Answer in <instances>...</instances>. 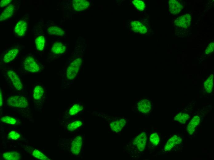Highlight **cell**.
<instances>
[{
    "label": "cell",
    "instance_id": "27",
    "mask_svg": "<svg viewBox=\"0 0 214 160\" xmlns=\"http://www.w3.org/2000/svg\"><path fill=\"white\" fill-rule=\"evenodd\" d=\"M160 140V135L157 132L152 133L149 138V142L153 146H157L159 143Z\"/></svg>",
    "mask_w": 214,
    "mask_h": 160
},
{
    "label": "cell",
    "instance_id": "33",
    "mask_svg": "<svg viewBox=\"0 0 214 160\" xmlns=\"http://www.w3.org/2000/svg\"><path fill=\"white\" fill-rule=\"evenodd\" d=\"M11 0H1L0 3V6L1 8H3L6 6H7L10 3L12 2Z\"/></svg>",
    "mask_w": 214,
    "mask_h": 160
},
{
    "label": "cell",
    "instance_id": "17",
    "mask_svg": "<svg viewBox=\"0 0 214 160\" xmlns=\"http://www.w3.org/2000/svg\"><path fill=\"white\" fill-rule=\"evenodd\" d=\"M200 121V118L199 116L196 115L193 117L187 127L186 130L188 133L190 135L193 134Z\"/></svg>",
    "mask_w": 214,
    "mask_h": 160
},
{
    "label": "cell",
    "instance_id": "29",
    "mask_svg": "<svg viewBox=\"0 0 214 160\" xmlns=\"http://www.w3.org/2000/svg\"><path fill=\"white\" fill-rule=\"evenodd\" d=\"M32 155L35 158L41 160H50V159L45 155L37 149H34L32 152Z\"/></svg>",
    "mask_w": 214,
    "mask_h": 160
},
{
    "label": "cell",
    "instance_id": "5",
    "mask_svg": "<svg viewBox=\"0 0 214 160\" xmlns=\"http://www.w3.org/2000/svg\"><path fill=\"white\" fill-rule=\"evenodd\" d=\"M7 104L11 106L21 108H26L29 105L27 98L20 95H13L9 96L7 99Z\"/></svg>",
    "mask_w": 214,
    "mask_h": 160
},
{
    "label": "cell",
    "instance_id": "19",
    "mask_svg": "<svg viewBox=\"0 0 214 160\" xmlns=\"http://www.w3.org/2000/svg\"><path fill=\"white\" fill-rule=\"evenodd\" d=\"M89 6V2L85 0H74L72 1V6L76 11H82L87 9Z\"/></svg>",
    "mask_w": 214,
    "mask_h": 160
},
{
    "label": "cell",
    "instance_id": "31",
    "mask_svg": "<svg viewBox=\"0 0 214 160\" xmlns=\"http://www.w3.org/2000/svg\"><path fill=\"white\" fill-rule=\"evenodd\" d=\"M7 137L10 139L17 140L20 138V134L15 131H11L8 133Z\"/></svg>",
    "mask_w": 214,
    "mask_h": 160
},
{
    "label": "cell",
    "instance_id": "14",
    "mask_svg": "<svg viewBox=\"0 0 214 160\" xmlns=\"http://www.w3.org/2000/svg\"><path fill=\"white\" fill-rule=\"evenodd\" d=\"M19 51L17 46L12 47L8 49L2 57V61L5 63L9 62L13 60L17 56Z\"/></svg>",
    "mask_w": 214,
    "mask_h": 160
},
{
    "label": "cell",
    "instance_id": "9",
    "mask_svg": "<svg viewBox=\"0 0 214 160\" xmlns=\"http://www.w3.org/2000/svg\"><path fill=\"white\" fill-rule=\"evenodd\" d=\"M23 67L25 70L31 73L37 72L40 69L38 62L33 57L30 56L26 57L24 59Z\"/></svg>",
    "mask_w": 214,
    "mask_h": 160
},
{
    "label": "cell",
    "instance_id": "7",
    "mask_svg": "<svg viewBox=\"0 0 214 160\" xmlns=\"http://www.w3.org/2000/svg\"><path fill=\"white\" fill-rule=\"evenodd\" d=\"M113 119L109 123L110 129L113 133H119L126 126L127 120L123 117L116 118Z\"/></svg>",
    "mask_w": 214,
    "mask_h": 160
},
{
    "label": "cell",
    "instance_id": "18",
    "mask_svg": "<svg viewBox=\"0 0 214 160\" xmlns=\"http://www.w3.org/2000/svg\"><path fill=\"white\" fill-rule=\"evenodd\" d=\"M66 50V46L62 43L57 42L53 44L51 49V53L54 55L63 54Z\"/></svg>",
    "mask_w": 214,
    "mask_h": 160
},
{
    "label": "cell",
    "instance_id": "15",
    "mask_svg": "<svg viewBox=\"0 0 214 160\" xmlns=\"http://www.w3.org/2000/svg\"><path fill=\"white\" fill-rule=\"evenodd\" d=\"M7 74L11 80L14 88L18 90H21L23 85L20 77L14 71L9 70L7 72Z\"/></svg>",
    "mask_w": 214,
    "mask_h": 160
},
{
    "label": "cell",
    "instance_id": "30",
    "mask_svg": "<svg viewBox=\"0 0 214 160\" xmlns=\"http://www.w3.org/2000/svg\"><path fill=\"white\" fill-rule=\"evenodd\" d=\"M0 120L3 122L12 125H16L17 122V120L14 118L9 116L2 117Z\"/></svg>",
    "mask_w": 214,
    "mask_h": 160
},
{
    "label": "cell",
    "instance_id": "21",
    "mask_svg": "<svg viewBox=\"0 0 214 160\" xmlns=\"http://www.w3.org/2000/svg\"><path fill=\"white\" fill-rule=\"evenodd\" d=\"M46 33L51 35L63 36L65 32L63 29L57 26H48L46 30Z\"/></svg>",
    "mask_w": 214,
    "mask_h": 160
},
{
    "label": "cell",
    "instance_id": "16",
    "mask_svg": "<svg viewBox=\"0 0 214 160\" xmlns=\"http://www.w3.org/2000/svg\"><path fill=\"white\" fill-rule=\"evenodd\" d=\"M182 140L181 136L177 134L171 137L167 142L164 150L165 151H169L173 149L176 146L180 144Z\"/></svg>",
    "mask_w": 214,
    "mask_h": 160
},
{
    "label": "cell",
    "instance_id": "3",
    "mask_svg": "<svg viewBox=\"0 0 214 160\" xmlns=\"http://www.w3.org/2000/svg\"><path fill=\"white\" fill-rule=\"evenodd\" d=\"M153 108V104L150 99L143 98L136 102L133 110L139 114L147 116L151 112Z\"/></svg>",
    "mask_w": 214,
    "mask_h": 160
},
{
    "label": "cell",
    "instance_id": "26",
    "mask_svg": "<svg viewBox=\"0 0 214 160\" xmlns=\"http://www.w3.org/2000/svg\"><path fill=\"white\" fill-rule=\"evenodd\" d=\"M190 117V115L188 113L180 112L175 117L174 120L181 124H185Z\"/></svg>",
    "mask_w": 214,
    "mask_h": 160
},
{
    "label": "cell",
    "instance_id": "20",
    "mask_svg": "<svg viewBox=\"0 0 214 160\" xmlns=\"http://www.w3.org/2000/svg\"><path fill=\"white\" fill-rule=\"evenodd\" d=\"M168 3L169 11L173 14L179 13L182 9V6L177 1L170 0Z\"/></svg>",
    "mask_w": 214,
    "mask_h": 160
},
{
    "label": "cell",
    "instance_id": "25",
    "mask_svg": "<svg viewBox=\"0 0 214 160\" xmlns=\"http://www.w3.org/2000/svg\"><path fill=\"white\" fill-rule=\"evenodd\" d=\"M45 90L42 86L37 85L34 88L33 91V97L35 100L41 99L44 95Z\"/></svg>",
    "mask_w": 214,
    "mask_h": 160
},
{
    "label": "cell",
    "instance_id": "4",
    "mask_svg": "<svg viewBox=\"0 0 214 160\" xmlns=\"http://www.w3.org/2000/svg\"><path fill=\"white\" fill-rule=\"evenodd\" d=\"M29 18V14H25L16 24L14 29V34L15 36L21 38L25 36L28 28Z\"/></svg>",
    "mask_w": 214,
    "mask_h": 160
},
{
    "label": "cell",
    "instance_id": "10",
    "mask_svg": "<svg viewBox=\"0 0 214 160\" xmlns=\"http://www.w3.org/2000/svg\"><path fill=\"white\" fill-rule=\"evenodd\" d=\"M147 140V133L145 132L141 133L133 139V148L140 151H143L145 148Z\"/></svg>",
    "mask_w": 214,
    "mask_h": 160
},
{
    "label": "cell",
    "instance_id": "12",
    "mask_svg": "<svg viewBox=\"0 0 214 160\" xmlns=\"http://www.w3.org/2000/svg\"><path fill=\"white\" fill-rule=\"evenodd\" d=\"M85 108L84 104L78 102L72 104L68 111V115L69 118L77 117L84 112Z\"/></svg>",
    "mask_w": 214,
    "mask_h": 160
},
{
    "label": "cell",
    "instance_id": "28",
    "mask_svg": "<svg viewBox=\"0 0 214 160\" xmlns=\"http://www.w3.org/2000/svg\"><path fill=\"white\" fill-rule=\"evenodd\" d=\"M132 4L135 7L140 11H144L146 5L145 2L141 0H134L132 1Z\"/></svg>",
    "mask_w": 214,
    "mask_h": 160
},
{
    "label": "cell",
    "instance_id": "8",
    "mask_svg": "<svg viewBox=\"0 0 214 160\" xmlns=\"http://www.w3.org/2000/svg\"><path fill=\"white\" fill-rule=\"evenodd\" d=\"M128 29L132 33L141 34H146L148 28L143 22L138 20L130 21L128 24Z\"/></svg>",
    "mask_w": 214,
    "mask_h": 160
},
{
    "label": "cell",
    "instance_id": "11",
    "mask_svg": "<svg viewBox=\"0 0 214 160\" xmlns=\"http://www.w3.org/2000/svg\"><path fill=\"white\" fill-rule=\"evenodd\" d=\"M71 118L72 119L67 124L66 128L69 132H75L76 133L83 126L84 118L82 117H77Z\"/></svg>",
    "mask_w": 214,
    "mask_h": 160
},
{
    "label": "cell",
    "instance_id": "23",
    "mask_svg": "<svg viewBox=\"0 0 214 160\" xmlns=\"http://www.w3.org/2000/svg\"><path fill=\"white\" fill-rule=\"evenodd\" d=\"M2 157L6 160H18L21 158V154L18 152H7L2 154Z\"/></svg>",
    "mask_w": 214,
    "mask_h": 160
},
{
    "label": "cell",
    "instance_id": "1",
    "mask_svg": "<svg viewBox=\"0 0 214 160\" xmlns=\"http://www.w3.org/2000/svg\"><path fill=\"white\" fill-rule=\"evenodd\" d=\"M82 62L81 57H77L68 66L64 75V86H70L79 77Z\"/></svg>",
    "mask_w": 214,
    "mask_h": 160
},
{
    "label": "cell",
    "instance_id": "32",
    "mask_svg": "<svg viewBox=\"0 0 214 160\" xmlns=\"http://www.w3.org/2000/svg\"><path fill=\"white\" fill-rule=\"evenodd\" d=\"M214 42L210 43L207 46L205 50L204 54L205 55L209 54L214 50Z\"/></svg>",
    "mask_w": 214,
    "mask_h": 160
},
{
    "label": "cell",
    "instance_id": "6",
    "mask_svg": "<svg viewBox=\"0 0 214 160\" xmlns=\"http://www.w3.org/2000/svg\"><path fill=\"white\" fill-rule=\"evenodd\" d=\"M20 4L19 1H13L6 7L0 14V21H6L12 17L18 10Z\"/></svg>",
    "mask_w": 214,
    "mask_h": 160
},
{
    "label": "cell",
    "instance_id": "13",
    "mask_svg": "<svg viewBox=\"0 0 214 160\" xmlns=\"http://www.w3.org/2000/svg\"><path fill=\"white\" fill-rule=\"evenodd\" d=\"M192 20L190 14L183 15L177 18L174 21L175 24L177 26L184 28H187L190 26Z\"/></svg>",
    "mask_w": 214,
    "mask_h": 160
},
{
    "label": "cell",
    "instance_id": "2",
    "mask_svg": "<svg viewBox=\"0 0 214 160\" xmlns=\"http://www.w3.org/2000/svg\"><path fill=\"white\" fill-rule=\"evenodd\" d=\"M85 141L84 134L75 133L69 143V151L73 157L83 156Z\"/></svg>",
    "mask_w": 214,
    "mask_h": 160
},
{
    "label": "cell",
    "instance_id": "24",
    "mask_svg": "<svg viewBox=\"0 0 214 160\" xmlns=\"http://www.w3.org/2000/svg\"><path fill=\"white\" fill-rule=\"evenodd\" d=\"M34 42L37 50L42 51L44 49L45 44V38L43 35H38L35 38Z\"/></svg>",
    "mask_w": 214,
    "mask_h": 160
},
{
    "label": "cell",
    "instance_id": "22",
    "mask_svg": "<svg viewBox=\"0 0 214 160\" xmlns=\"http://www.w3.org/2000/svg\"><path fill=\"white\" fill-rule=\"evenodd\" d=\"M213 86V74L211 75L204 83V92L205 93H210L212 91Z\"/></svg>",
    "mask_w": 214,
    "mask_h": 160
},
{
    "label": "cell",
    "instance_id": "34",
    "mask_svg": "<svg viewBox=\"0 0 214 160\" xmlns=\"http://www.w3.org/2000/svg\"><path fill=\"white\" fill-rule=\"evenodd\" d=\"M3 97L2 93V90H1V88H0V107H2L3 105Z\"/></svg>",
    "mask_w": 214,
    "mask_h": 160
}]
</instances>
